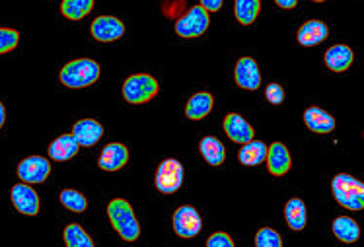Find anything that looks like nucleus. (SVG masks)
Returning <instances> with one entry per match:
<instances>
[{"label": "nucleus", "instance_id": "1", "mask_svg": "<svg viewBox=\"0 0 364 247\" xmlns=\"http://www.w3.org/2000/svg\"><path fill=\"white\" fill-rule=\"evenodd\" d=\"M107 216L109 222L115 228V232L119 234L125 241H134L141 234V224L134 216L133 207L125 199H113L107 207Z\"/></svg>", "mask_w": 364, "mask_h": 247}, {"label": "nucleus", "instance_id": "2", "mask_svg": "<svg viewBox=\"0 0 364 247\" xmlns=\"http://www.w3.org/2000/svg\"><path fill=\"white\" fill-rule=\"evenodd\" d=\"M102 68L96 60L92 59H76L67 62L63 70H60V82L65 84L67 88H86L97 82Z\"/></svg>", "mask_w": 364, "mask_h": 247}, {"label": "nucleus", "instance_id": "3", "mask_svg": "<svg viewBox=\"0 0 364 247\" xmlns=\"http://www.w3.org/2000/svg\"><path fill=\"white\" fill-rule=\"evenodd\" d=\"M335 201L349 210L364 209V183L355 180L349 173H339L331 181Z\"/></svg>", "mask_w": 364, "mask_h": 247}, {"label": "nucleus", "instance_id": "4", "mask_svg": "<svg viewBox=\"0 0 364 247\" xmlns=\"http://www.w3.org/2000/svg\"><path fill=\"white\" fill-rule=\"evenodd\" d=\"M158 82L150 75H133L129 76L123 84V98L133 105H141L156 98Z\"/></svg>", "mask_w": 364, "mask_h": 247}, {"label": "nucleus", "instance_id": "5", "mask_svg": "<svg viewBox=\"0 0 364 247\" xmlns=\"http://www.w3.org/2000/svg\"><path fill=\"white\" fill-rule=\"evenodd\" d=\"M208 26H210V16L201 4H197V6L189 8L187 14L181 16L176 22V33L179 38L186 39L199 38L208 30Z\"/></svg>", "mask_w": 364, "mask_h": 247}, {"label": "nucleus", "instance_id": "6", "mask_svg": "<svg viewBox=\"0 0 364 247\" xmlns=\"http://www.w3.org/2000/svg\"><path fill=\"white\" fill-rule=\"evenodd\" d=\"M183 183V165L178 160H164L156 172V189L164 195H171L181 187Z\"/></svg>", "mask_w": 364, "mask_h": 247}, {"label": "nucleus", "instance_id": "7", "mask_svg": "<svg viewBox=\"0 0 364 247\" xmlns=\"http://www.w3.org/2000/svg\"><path fill=\"white\" fill-rule=\"evenodd\" d=\"M203 220L201 214L197 212L195 207H179L173 212V230L178 234L179 238H195L197 234L201 232Z\"/></svg>", "mask_w": 364, "mask_h": 247}, {"label": "nucleus", "instance_id": "8", "mask_svg": "<svg viewBox=\"0 0 364 247\" xmlns=\"http://www.w3.org/2000/svg\"><path fill=\"white\" fill-rule=\"evenodd\" d=\"M51 173V164L47 158L41 156H30L20 162L18 165V177L23 181V183H43Z\"/></svg>", "mask_w": 364, "mask_h": 247}, {"label": "nucleus", "instance_id": "9", "mask_svg": "<svg viewBox=\"0 0 364 247\" xmlns=\"http://www.w3.org/2000/svg\"><path fill=\"white\" fill-rule=\"evenodd\" d=\"M90 31H92V38L97 39V41L112 43V41H117V39L123 38L125 23L117 20V18H113V16H100L92 22Z\"/></svg>", "mask_w": 364, "mask_h": 247}, {"label": "nucleus", "instance_id": "10", "mask_svg": "<svg viewBox=\"0 0 364 247\" xmlns=\"http://www.w3.org/2000/svg\"><path fill=\"white\" fill-rule=\"evenodd\" d=\"M10 199L18 212H22L26 216H36L39 212V195L36 189L30 187V183H18L10 191Z\"/></svg>", "mask_w": 364, "mask_h": 247}, {"label": "nucleus", "instance_id": "11", "mask_svg": "<svg viewBox=\"0 0 364 247\" xmlns=\"http://www.w3.org/2000/svg\"><path fill=\"white\" fill-rule=\"evenodd\" d=\"M234 78L236 84L244 90H257L261 86V75L257 62L252 57H242L234 68Z\"/></svg>", "mask_w": 364, "mask_h": 247}, {"label": "nucleus", "instance_id": "12", "mask_svg": "<svg viewBox=\"0 0 364 247\" xmlns=\"http://www.w3.org/2000/svg\"><path fill=\"white\" fill-rule=\"evenodd\" d=\"M224 133H226V136L230 138L232 143L238 144L250 143V141H253V135H255L252 125L238 113H228L224 117Z\"/></svg>", "mask_w": 364, "mask_h": 247}, {"label": "nucleus", "instance_id": "13", "mask_svg": "<svg viewBox=\"0 0 364 247\" xmlns=\"http://www.w3.org/2000/svg\"><path fill=\"white\" fill-rule=\"evenodd\" d=\"M127 162H129V150H127L125 144L112 143L102 150L97 165L105 172H117L121 168H125Z\"/></svg>", "mask_w": 364, "mask_h": 247}, {"label": "nucleus", "instance_id": "14", "mask_svg": "<svg viewBox=\"0 0 364 247\" xmlns=\"http://www.w3.org/2000/svg\"><path fill=\"white\" fill-rule=\"evenodd\" d=\"M265 160H267L269 173L277 175V177L289 173L290 165H292L289 148L283 143H273L271 146H267V158Z\"/></svg>", "mask_w": 364, "mask_h": 247}, {"label": "nucleus", "instance_id": "15", "mask_svg": "<svg viewBox=\"0 0 364 247\" xmlns=\"http://www.w3.org/2000/svg\"><path fill=\"white\" fill-rule=\"evenodd\" d=\"M73 135L80 146H94L104 136V127L94 119H80L73 127Z\"/></svg>", "mask_w": 364, "mask_h": 247}, {"label": "nucleus", "instance_id": "16", "mask_svg": "<svg viewBox=\"0 0 364 247\" xmlns=\"http://www.w3.org/2000/svg\"><path fill=\"white\" fill-rule=\"evenodd\" d=\"M78 150H80V144H78L73 133L70 135H60L49 146V156L55 162H67V160H73L78 154Z\"/></svg>", "mask_w": 364, "mask_h": 247}, {"label": "nucleus", "instance_id": "17", "mask_svg": "<svg viewBox=\"0 0 364 247\" xmlns=\"http://www.w3.org/2000/svg\"><path fill=\"white\" fill-rule=\"evenodd\" d=\"M327 35H329V30H327L326 23L320 22V20H310V22L300 26V30H298V43L304 47H314L321 43Z\"/></svg>", "mask_w": 364, "mask_h": 247}, {"label": "nucleus", "instance_id": "18", "mask_svg": "<svg viewBox=\"0 0 364 247\" xmlns=\"http://www.w3.org/2000/svg\"><path fill=\"white\" fill-rule=\"evenodd\" d=\"M304 123L306 127L314 133H318V135H327L335 128L333 117L320 107H308L304 111Z\"/></svg>", "mask_w": 364, "mask_h": 247}, {"label": "nucleus", "instance_id": "19", "mask_svg": "<svg viewBox=\"0 0 364 247\" xmlns=\"http://www.w3.org/2000/svg\"><path fill=\"white\" fill-rule=\"evenodd\" d=\"M323 59H326V67L329 68V70H333V72H345V70L353 65L355 55H353V49H350V47L333 45L327 49Z\"/></svg>", "mask_w": 364, "mask_h": 247}, {"label": "nucleus", "instance_id": "20", "mask_svg": "<svg viewBox=\"0 0 364 247\" xmlns=\"http://www.w3.org/2000/svg\"><path fill=\"white\" fill-rule=\"evenodd\" d=\"M213 105H215V98L208 94V92H199L189 98L186 105V115L187 119L199 121L203 117H207L208 113L213 111Z\"/></svg>", "mask_w": 364, "mask_h": 247}, {"label": "nucleus", "instance_id": "21", "mask_svg": "<svg viewBox=\"0 0 364 247\" xmlns=\"http://www.w3.org/2000/svg\"><path fill=\"white\" fill-rule=\"evenodd\" d=\"M199 150H201L203 158L207 160V164L210 165H220L226 160V148L215 136H205L199 143Z\"/></svg>", "mask_w": 364, "mask_h": 247}, {"label": "nucleus", "instance_id": "22", "mask_svg": "<svg viewBox=\"0 0 364 247\" xmlns=\"http://www.w3.org/2000/svg\"><path fill=\"white\" fill-rule=\"evenodd\" d=\"M331 230H333L335 238L345 241V243H353V241H357L358 238H360V228H358L357 222L349 216L335 218Z\"/></svg>", "mask_w": 364, "mask_h": 247}, {"label": "nucleus", "instance_id": "23", "mask_svg": "<svg viewBox=\"0 0 364 247\" xmlns=\"http://www.w3.org/2000/svg\"><path fill=\"white\" fill-rule=\"evenodd\" d=\"M267 158V146L261 141H250L242 146L238 154V160L244 165H259Z\"/></svg>", "mask_w": 364, "mask_h": 247}, {"label": "nucleus", "instance_id": "24", "mask_svg": "<svg viewBox=\"0 0 364 247\" xmlns=\"http://www.w3.org/2000/svg\"><path fill=\"white\" fill-rule=\"evenodd\" d=\"M284 218H287V224H289L290 230H294V232H300V230H304L306 226V207L304 202L300 201V199H290L287 202V207H284Z\"/></svg>", "mask_w": 364, "mask_h": 247}, {"label": "nucleus", "instance_id": "25", "mask_svg": "<svg viewBox=\"0 0 364 247\" xmlns=\"http://www.w3.org/2000/svg\"><path fill=\"white\" fill-rule=\"evenodd\" d=\"M261 10V0H236L234 2V14L240 23L250 26L257 20Z\"/></svg>", "mask_w": 364, "mask_h": 247}, {"label": "nucleus", "instance_id": "26", "mask_svg": "<svg viewBox=\"0 0 364 247\" xmlns=\"http://www.w3.org/2000/svg\"><path fill=\"white\" fill-rule=\"evenodd\" d=\"M94 0H63L60 2V12L68 20H82L92 12Z\"/></svg>", "mask_w": 364, "mask_h": 247}, {"label": "nucleus", "instance_id": "27", "mask_svg": "<svg viewBox=\"0 0 364 247\" xmlns=\"http://www.w3.org/2000/svg\"><path fill=\"white\" fill-rule=\"evenodd\" d=\"M65 243L68 247H94V240L78 224H68L65 228Z\"/></svg>", "mask_w": 364, "mask_h": 247}, {"label": "nucleus", "instance_id": "28", "mask_svg": "<svg viewBox=\"0 0 364 247\" xmlns=\"http://www.w3.org/2000/svg\"><path fill=\"white\" fill-rule=\"evenodd\" d=\"M60 202H63L65 209L73 210V212H84V210L88 209L86 197L78 193V191H75V189H65L60 193Z\"/></svg>", "mask_w": 364, "mask_h": 247}, {"label": "nucleus", "instance_id": "29", "mask_svg": "<svg viewBox=\"0 0 364 247\" xmlns=\"http://www.w3.org/2000/svg\"><path fill=\"white\" fill-rule=\"evenodd\" d=\"M255 246L257 247H281L283 246V238H281V234L275 232L273 228H261L259 232L255 234Z\"/></svg>", "mask_w": 364, "mask_h": 247}, {"label": "nucleus", "instance_id": "30", "mask_svg": "<svg viewBox=\"0 0 364 247\" xmlns=\"http://www.w3.org/2000/svg\"><path fill=\"white\" fill-rule=\"evenodd\" d=\"M20 43V33L12 28H0V55L14 51Z\"/></svg>", "mask_w": 364, "mask_h": 247}, {"label": "nucleus", "instance_id": "31", "mask_svg": "<svg viewBox=\"0 0 364 247\" xmlns=\"http://www.w3.org/2000/svg\"><path fill=\"white\" fill-rule=\"evenodd\" d=\"M265 98H267L269 104L281 105L284 101V90L281 84H269L267 90H265Z\"/></svg>", "mask_w": 364, "mask_h": 247}, {"label": "nucleus", "instance_id": "32", "mask_svg": "<svg viewBox=\"0 0 364 247\" xmlns=\"http://www.w3.org/2000/svg\"><path fill=\"white\" fill-rule=\"evenodd\" d=\"M207 247H234V240L226 232H216L207 240Z\"/></svg>", "mask_w": 364, "mask_h": 247}, {"label": "nucleus", "instance_id": "33", "mask_svg": "<svg viewBox=\"0 0 364 247\" xmlns=\"http://www.w3.org/2000/svg\"><path fill=\"white\" fill-rule=\"evenodd\" d=\"M224 0H201V6L207 10V12H218L223 8Z\"/></svg>", "mask_w": 364, "mask_h": 247}, {"label": "nucleus", "instance_id": "34", "mask_svg": "<svg viewBox=\"0 0 364 247\" xmlns=\"http://www.w3.org/2000/svg\"><path fill=\"white\" fill-rule=\"evenodd\" d=\"M275 4L284 10H292V8H296L298 0H275Z\"/></svg>", "mask_w": 364, "mask_h": 247}, {"label": "nucleus", "instance_id": "35", "mask_svg": "<svg viewBox=\"0 0 364 247\" xmlns=\"http://www.w3.org/2000/svg\"><path fill=\"white\" fill-rule=\"evenodd\" d=\"M4 121H6V109H4V105L0 104V128L4 125Z\"/></svg>", "mask_w": 364, "mask_h": 247}, {"label": "nucleus", "instance_id": "36", "mask_svg": "<svg viewBox=\"0 0 364 247\" xmlns=\"http://www.w3.org/2000/svg\"><path fill=\"white\" fill-rule=\"evenodd\" d=\"M314 2H326V0H314Z\"/></svg>", "mask_w": 364, "mask_h": 247}]
</instances>
